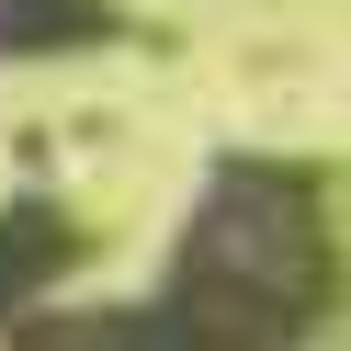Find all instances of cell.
<instances>
[{"label":"cell","mask_w":351,"mask_h":351,"mask_svg":"<svg viewBox=\"0 0 351 351\" xmlns=\"http://www.w3.org/2000/svg\"><path fill=\"white\" fill-rule=\"evenodd\" d=\"M328 317V193L306 159H215L170 272L114 317H23L12 351H295Z\"/></svg>","instance_id":"cell-1"},{"label":"cell","mask_w":351,"mask_h":351,"mask_svg":"<svg viewBox=\"0 0 351 351\" xmlns=\"http://www.w3.org/2000/svg\"><path fill=\"white\" fill-rule=\"evenodd\" d=\"M69 261H80V227H69V215H57V204H12V215H0V317L34 306Z\"/></svg>","instance_id":"cell-2"},{"label":"cell","mask_w":351,"mask_h":351,"mask_svg":"<svg viewBox=\"0 0 351 351\" xmlns=\"http://www.w3.org/2000/svg\"><path fill=\"white\" fill-rule=\"evenodd\" d=\"M114 23L102 0H0V57H69Z\"/></svg>","instance_id":"cell-3"}]
</instances>
